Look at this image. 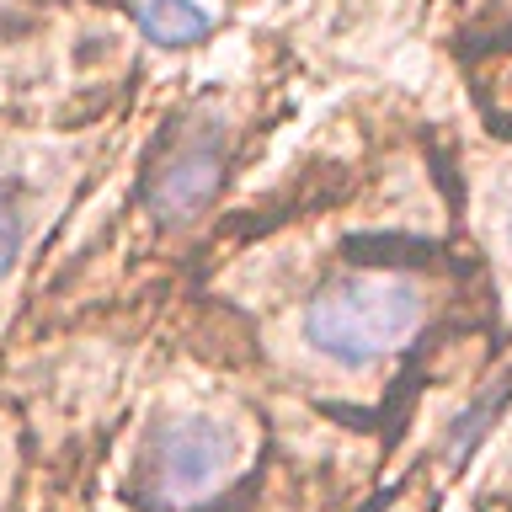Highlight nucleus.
Masks as SVG:
<instances>
[{"label":"nucleus","instance_id":"f257e3e1","mask_svg":"<svg viewBox=\"0 0 512 512\" xmlns=\"http://www.w3.org/2000/svg\"><path fill=\"white\" fill-rule=\"evenodd\" d=\"M422 320V288L406 278H336L310 299L304 336L342 368H363L395 352Z\"/></svg>","mask_w":512,"mask_h":512},{"label":"nucleus","instance_id":"f03ea898","mask_svg":"<svg viewBox=\"0 0 512 512\" xmlns=\"http://www.w3.org/2000/svg\"><path fill=\"white\" fill-rule=\"evenodd\" d=\"M224 464H230V438H224V427H214L208 416H187V422H176L155 438L150 475H155L160 496L192 502V496H203L224 475Z\"/></svg>","mask_w":512,"mask_h":512},{"label":"nucleus","instance_id":"7ed1b4c3","mask_svg":"<svg viewBox=\"0 0 512 512\" xmlns=\"http://www.w3.org/2000/svg\"><path fill=\"white\" fill-rule=\"evenodd\" d=\"M219 182V155H214V144H192V150H182L166 166V176L155 182L150 192V203H155V214H192V208H203L208 203V192H214Z\"/></svg>","mask_w":512,"mask_h":512},{"label":"nucleus","instance_id":"20e7f679","mask_svg":"<svg viewBox=\"0 0 512 512\" xmlns=\"http://www.w3.org/2000/svg\"><path fill=\"white\" fill-rule=\"evenodd\" d=\"M139 22H144V32H150L155 43L187 48V43H198L203 32L214 27V16H208L198 0H144V6H139Z\"/></svg>","mask_w":512,"mask_h":512},{"label":"nucleus","instance_id":"39448f33","mask_svg":"<svg viewBox=\"0 0 512 512\" xmlns=\"http://www.w3.org/2000/svg\"><path fill=\"white\" fill-rule=\"evenodd\" d=\"M16 246H22V230H16V219L6 214V208H0V272H11Z\"/></svg>","mask_w":512,"mask_h":512},{"label":"nucleus","instance_id":"423d86ee","mask_svg":"<svg viewBox=\"0 0 512 512\" xmlns=\"http://www.w3.org/2000/svg\"><path fill=\"white\" fill-rule=\"evenodd\" d=\"M507 240H512V219H507Z\"/></svg>","mask_w":512,"mask_h":512}]
</instances>
